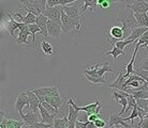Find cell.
Instances as JSON below:
<instances>
[{
	"label": "cell",
	"mask_w": 148,
	"mask_h": 128,
	"mask_svg": "<svg viewBox=\"0 0 148 128\" xmlns=\"http://www.w3.org/2000/svg\"><path fill=\"white\" fill-rule=\"evenodd\" d=\"M110 72V73L115 74V72L113 68L110 67L108 61H105L102 67H99V63H96L95 65L90 68V70H84L83 74L86 76V79L92 83L96 84H106V80H105V73Z\"/></svg>",
	"instance_id": "6da1fadb"
},
{
	"label": "cell",
	"mask_w": 148,
	"mask_h": 128,
	"mask_svg": "<svg viewBox=\"0 0 148 128\" xmlns=\"http://www.w3.org/2000/svg\"><path fill=\"white\" fill-rule=\"evenodd\" d=\"M116 22H118L121 25V28L123 30V41H126L131 35V32L135 28L140 27L136 22V19H135L134 12L131 9H129V7H126L123 10V12L119 15V17L117 18Z\"/></svg>",
	"instance_id": "7a4b0ae2"
},
{
	"label": "cell",
	"mask_w": 148,
	"mask_h": 128,
	"mask_svg": "<svg viewBox=\"0 0 148 128\" xmlns=\"http://www.w3.org/2000/svg\"><path fill=\"white\" fill-rule=\"evenodd\" d=\"M19 2L24 5V11L36 16L44 14L47 7V0H21Z\"/></svg>",
	"instance_id": "3957f363"
},
{
	"label": "cell",
	"mask_w": 148,
	"mask_h": 128,
	"mask_svg": "<svg viewBox=\"0 0 148 128\" xmlns=\"http://www.w3.org/2000/svg\"><path fill=\"white\" fill-rule=\"evenodd\" d=\"M68 104L72 106L74 109L76 110L77 112L79 111H84L87 115H91V114H100V110L102 108V100H101V97H97L96 98V102H93V104H90V105H87V106H84V107H78L75 102H73V99L72 97H69V102Z\"/></svg>",
	"instance_id": "277c9868"
},
{
	"label": "cell",
	"mask_w": 148,
	"mask_h": 128,
	"mask_svg": "<svg viewBox=\"0 0 148 128\" xmlns=\"http://www.w3.org/2000/svg\"><path fill=\"white\" fill-rule=\"evenodd\" d=\"M83 27H84V22H77L73 20L62 10V13H61V29H62L63 32L70 34L73 30H76L79 32L83 30Z\"/></svg>",
	"instance_id": "5b68a950"
},
{
	"label": "cell",
	"mask_w": 148,
	"mask_h": 128,
	"mask_svg": "<svg viewBox=\"0 0 148 128\" xmlns=\"http://www.w3.org/2000/svg\"><path fill=\"white\" fill-rule=\"evenodd\" d=\"M108 44H115L118 41H123V30L120 26H113L105 35Z\"/></svg>",
	"instance_id": "8992f818"
},
{
	"label": "cell",
	"mask_w": 148,
	"mask_h": 128,
	"mask_svg": "<svg viewBox=\"0 0 148 128\" xmlns=\"http://www.w3.org/2000/svg\"><path fill=\"white\" fill-rule=\"evenodd\" d=\"M3 14L7 15V17H8V22L4 24V28L8 30V32H9V34L12 37L13 40L17 41V37H15L14 31L16 29H19V27H21V24H22V22H18L17 20H15V18L13 17V15H12V11L4 12Z\"/></svg>",
	"instance_id": "52a82bcc"
},
{
	"label": "cell",
	"mask_w": 148,
	"mask_h": 128,
	"mask_svg": "<svg viewBox=\"0 0 148 128\" xmlns=\"http://www.w3.org/2000/svg\"><path fill=\"white\" fill-rule=\"evenodd\" d=\"M14 107L15 109L18 111L19 115H22L23 113V108L26 106H29V97H28V94H27L26 91H19L16 95V98L14 99Z\"/></svg>",
	"instance_id": "ba28073f"
},
{
	"label": "cell",
	"mask_w": 148,
	"mask_h": 128,
	"mask_svg": "<svg viewBox=\"0 0 148 128\" xmlns=\"http://www.w3.org/2000/svg\"><path fill=\"white\" fill-rule=\"evenodd\" d=\"M61 13H62V7H46V11L43 15L46 16L49 20L61 26Z\"/></svg>",
	"instance_id": "9c48e42d"
},
{
	"label": "cell",
	"mask_w": 148,
	"mask_h": 128,
	"mask_svg": "<svg viewBox=\"0 0 148 128\" xmlns=\"http://www.w3.org/2000/svg\"><path fill=\"white\" fill-rule=\"evenodd\" d=\"M34 94L41 97H51V96H60L59 94V88L58 87H43V88L34 89L31 90Z\"/></svg>",
	"instance_id": "30bf717a"
},
{
	"label": "cell",
	"mask_w": 148,
	"mask_h": 128,
	"mask_svg": "<svg viewBox=\"0 0 148 128\" xmlns=\"http://www.w3.org/2000/svg\"><path fill=\"white\" fill-rule=\"evenodd\" d=\"M5 111H2L0 114V128H23L25 126L23 121H17V120H12V119H5Z\"/></svg>",
	"instance_id": "8fae6325"
},
{
	"label": "cell",
	"mask_w": 148,
	"mask_h": 128,
	"mask_svg": "<svg viewBox=\"0 0 148 128\" xmlns=\"http://www.w3.org/2000/svg\"><path fill=\"white\" fill-rule=\"evenodd\" d=\"M21 120L24 122L25 126H27V127H31V126L42 122V119L39 116V114L37 112L30 111V110L27 111V114H22L21 115Z\"/></svg>",
	"instance_id": "7c38bea8"
},
{
	"label": "cell",
	"mask_w": 148,
	"mask_h": 128,
	"mask_svg": "<svg viewBox=\"0 0 148 128\" xmlns=\"http://www.w3.org/2000/svg\"><path fill=\"white\" fill-rule=\"evenodd\" d=\"M116 125H121L122 127H125V128H133V125L128 124V123L125 121V119H122L119 114L113 113L110 115V119H108V126H106V127L112 128L113 126H116Z\"/></svg>",
	"instance_id": "4fadbf2b"
},
{
	"label": "cell",
	"mask_w": 148,
	"mask_h": 128,
	"mask_svg": "<svg viewBox=\"0 0 148 128\" xmlns=\"http://www.w3.org/2000/svg\"><path fill=\"white\" fill-rule=\"evenodd\" d=\"M127 7L131 9L134 12V14L136 13H147L148 12V2L144 0H138V1H133L127 3Z\"/></svg>",
	"instance_id": "5bb4252c"
},
{
	"label": "cell",
	"mask_w": 148,
	"mask_h": 128,
	"mask_svg": "<svg viewBox=\"0 0 148 128\" xmlns=\"http://www.w3.org/2000/svg\"><path fill=\"white\" fill-rule=\"evenodd\" d=\"M26 92L28 94V97H29V106L27 107V109L30 110V111H34V112L39 111L40 100H39V97L37 96V94H34L31 90H26Z\"/></svg>",
	"instance_id": "9a60e30c"
},
{
	"label": "cell",
	"mask_w": 148,
	"mask_h": 128,
	"mask_svg": "<svg viewBox=\"0 0 148 128\" xmlns=\"http://www.w3.org/2000/svg\"><path fill=\"white\" fill-rule=\"evenodd\" d=\"M19 34L18 37H17V43L18 44H28V37L31 35V33L29 31V28H28V25H25V24H21V27H19Z\"/></svg>",
	"instance_id": "2e32d148"
},
{
	"label": "cell",
	"mask_w": 148,
	"mask_h": 128,
	"mask_svg": "<svg viewBox=\"0 0 148 128\" xmlns=\"http://www.w3.org/2000/svg\"><path fill=\"white\" fill-rule=\"evenodd\" d=\"M61 30H62L61 29V26L48 19L47 31H48V35H49V37H54V39H59L60 34H61Z\"/></svg>",
	"instance_id": "e0dca14e"
},
{
	"label": "cell",
	"mask_w": 148,
	"mask_h": 128,
	"mask_svg": "<svg viewBox=\"0 0 148 128\" xmlns=\"http://www.w3.org/2000/svg\"><path fill=\"white\" fill-rule=\"evenodd\" d=\"M39 112H40V114H41L42 123H44V124H48V125H53V124H54L56 114L49 113L47 110L44 109V107L41 105V102H40V106H39Z\"/></svg>",
	"instance_id": "ac0fdd59"
},
{
	"label": "cell",
	"mask_w": 148,
	"mask_h": 128,
	"mask_svg": "<svg viewBox=\"0 0 148 128\" xmlns=\"http://www.w3.org/2000/svg\"><path fill=\"white\" fill-rule=\"evenodd\" d=\"M13 17L15 19L18 18V20H17L18 22H22V24H25V25H28V26L36 24V19H37V16L31 14V13H27V15H25V16L21 15V13H15L13 15Z\"/></svg>",
	"instance_id": "d6986e66"
},
{
	"label": "cell",
	"mask_w": 148,
	"mask_h": 128,
	"mask_svg": "<svg viewBox=\"0 0 148 128\" xmlns=\"http://www.w3.org/2000/svg\"><path fill=\"white\" fill-rule=\"evenodd\" d=\"M47 22H48V18L43 14L40 15V16H37V19H36V24L39 26V28L42 31V35L44 37H46V39L49 37L47 31Z\"/></svg>",
	"instance_id": "ffe728a7"
},
{
	"label": "cell",
	"mask_w": 148,
	"mask_h": 128,
	"mask_svg": "<svg viewBox=\"0 0 148 128\" xmlns=\"http://www.w3.org/2000/svg\"><path fill=\"white\" fill-rule=\"evenodd\" d=\"M38 96V95H37ZM39 97V100H45V102H47L51 106H53L55 108L57 111L59 109L61 105H62V100H61V97L60 96H51V97H41V96H38Z\"/></svg>",
	"instance_id": "44dd1931"
},
{
	"label": "cell",
	"mask_w": 148,
	"mask_h": 128,
	"mask_svg": "<svg viewBox=\"0 0 148 128\" xmlns=\"http://www.w3.org/2000/svg\"><path fill=\"white\" fill-rule=\"evenodd\" d=\"M148 30V28H144V27H138V28H135V29L131 32V35H130L126 41H129L130 43H135L140 37L144 34L146 31Z\"/></svg>",
	"instance_id": "7402d4cb"
},
{
	"label": "cell",
	"mask_w": 148,
	"mask_h": 128,
	"mask_svg": "<svg viewBox=\"0 0 148 128\" xmlns=\"http://www.w3.org/2000/svg\"><path fill=\"white\" fill-rule=\"evenodd\" d=\"M138 49H140V46H138V45H135V49H134V51H133V55H132L131 61L129 62V64L123 65V68H126L127 70V73L125 74V78L129 77L131 74H134L133 64H134V61H135V57H136V54H137V51H138Z\"/></svg>",
	"instance_id": "603a6c76"
},
{
	"label": "cell",
	"mask_w": 148,
	"mask_h": 128,
	"mask_svg": "<svg viewBox=\"0 0 148 128\" xmlns=\"http://www.w3.org/2000/svg\"><path fill=\"white\" fill-rule=\"evenodd\" d=\"M40 48H41V51H42L46 57H51V56L53 55V52H54V47L48 43L47 41H45V40H43L40 43Z\"/></svg>",
	"instance_id": "cb8c5ba5"
},
{
	"label": "cell",
	"mask_w": 148,
	"mask_h": 128,
	"mask_svg": "<svg viewBox=\"0 0 148 128\" xmlns=\"http://www.w3.org/2000/svg\"><path fill=\"white\" fill-rule=\"evenodd\" d=\"M135 15V19H136L137 24L140 27H144L148 28V15L147 13H136Z\"/></svg>",
	"instance_id": "d4e9b609"
},
{
	"label": "cell",
	"mask_w": 148,
	"mask_h": 128,
	"mask_svg": "<svg viewBox=\"0 0 148 128\" xmlns=\"http://www.w3.org/2000/svg\"><path fill=\"white\" fill-rule=\"evenodd\" d=\"M97 7H98V1L97 0H92V1H87V0H85L84 1V5L81 7V12L82 13H85L87 9H89L90 11L92 12L96 10Z\"/></svg>",
	"instance_id": "484cf974"
},
{
	"label": "cell",
	"mask_w": 148,
	"mask_h": 128,
	"mask_svg": "<svg viewBox=\"0 0 148 128\" xmlns=\"http://www.w3.org/2000/svg\"><path fill=\"white\" fill-rule=\"evenodd\" d=\"M69 125V119L68 116H63L62 119H55L53 127L54 128H68Z\"/></svg>",
	"instance_id": "4316f807"
},
{
	"label": "cell",
	"mask_w": 148,
	"mask_h": 128,
	"mask_svg": "<svg viewBox=\"0 0 148 128\" xmlns=\"http://www.w3.org/2000/svg\"><path fill=\"white\" fill-rule=\"evenodd\" d=\"M69 106H70V105H69ZM78 115H79V112H77L72 106L69 107V115H68V119H69V122H70V123L75 124V123L77 122Z\"/></svg>",
	"instance_id": "83f0119b"
},
{
	"label": "cell",
	"mask_w": 148,
	"mask_h": 128,
	"mask_svg": "<svg viewBox=\"0 0 148 128\" xmlns=\"http://www.w3.org/2000/svg\"><path fill=\"white\" fill-rule=\"evenodd\" d=\"M108 55L113 56V58H114V59H117V57H118V56H120V55H122L123 57L126 56V55H125V51L121 50V49H119V48H117L116 46H115V47H113V49H112V50L106 51V52L104 54V57H106V56H108Z\"/></svg>",
	"instance_id": "f1b7e54d"
},
{
	"label": "cell",
	"mask_w": 148,
	"mask_h": 128,
	"mask_svg": "<svg viewBox=\"0 0 148 128\" xmlns=\"http://www.w3.org/2000/svg\"><path fill=\"white\" fill-rule=\"evenodd\" d=\"M28 28H29V31H30V33H31V35H32V43H36V34H37V33H41V34H42V31H41V29L39 28V26H38L37 24L29 25Z\"/></svg>",
	"instance_id": "f546056e"
},
{
	"label": "cell",
	"mask_w": 148,
	"mask_h": 128,
	"mask_svg": "<svg viewBox=\"0 0 148 128\" xmlns=\"http://www.w3.org/2000/svg\"><path fill=\"white\" fill-rule=\"evenodd\" d=\"M135 45H138V46H143L144 48H146L148 46V30L146 31V32L142 35L138 40L136 41V43H135Z\"/></svg>",
	"instance_id": "4dcf8cb0"
},
{
	"label": "cell",
	"mask_w": 148,
	"mask_h": 128,
	"mask_svg": "<svg viewBox=\"0 0 148 128\" xmlns=\"http://www.w3.org/2000/svg\"><path fill=\"white\" fill-rule=\"evenodd\" d=\"M40 102H41V105L44 107V109L47 110L49 113H52V114H58L59 113V111H57V110H56L53 106H51L47 102H45V100H40Z\"/></svg>",
	"instance_id": "1f68e13d"
},
{
	"label": "cell",
	"mask_w": 148,
	"mask_h": 128,
	"mask_svg": "<svg viewBox=\"0 0 148 128\" xmlns=\"http://www.w3.org/2000/svg\"><path fill=\"white\" fill-rule=\"evenodd\" d=\"M133 97L135 99H148V92L147 91H135L133 92Z\"/></svg>",
	"instance_id": "d6a6232c"
},
{
	"label": "cell",
	"mask_w": 148,
	"mask_h": 128,
	"mask_svg": "<svg viewBox=\"0 0 148 128\" xmlns=\"http://www.w3.org/2000/svg\"><path fill=\"white\" fill-rule=\"evenodd\" d=\"M134 74H135L136 76L143 78L145 81H147L148 82V72L147 70H140V68H136V70H134Z\"/></svg>",
	"instance_id": "836d02e7"
},
{
	"label": "cell",
	"mask_w": 148,
	"mask_h": 128,
	"mask_svg": "<svg viewBox=\"0 0 148 128\" xmlns=\"http://www.w3.org/2000/svg\"><path fill=\"white\" fill-rule=\"evenodd\" d=\"M127 99H128V107H130V108H135V107H137L136 99L134 98L132 94H129Z\"/></svg>",
	"instance_id": "e575fe53"
},
{
	"label": "cell",
	"mask_w": 148,
	"mask_h": 128,
	"mask_svg": "<svg viewBox=\"0 0 148 128\" xmlns=\"http://www.w3.org/2000/svg\"><path fill=\"white\" fill-rule=\"evenodd\" d=\"M138 116V112H137V107H135V108H133L132 109V112H131V114H130L129 117H125V121H131L133 122L134 119H136V117Z\"/></svg>",
	"instance_id": "d590c367"
},
{
	"label": "cell",
	"mask_w": 148,
	"mask_h": 128,
	"mask_svg": "<svg viewBox=\"0 0 148 128\" xmlns=\"http://www.w3.org/2000/svg\"><path fill=\"white\" fill-rule=\"evenodd\" d=\"M129 44H131L129 41H118V42H116V43H115V46H116L117 48H119V49L123 50V48Z\"/></svg>",
	"instance_id": "8d00e7d4"
},
{
	"label": "cell",
	"mask_w": 148,
	"mask_h": 128,
	"mask_svg": "<svg viewBox=\"0 0 148 128\" xmlns=\"http://www.w3.org/2000/svg\"><path fill=\"white\" fill-rule=\"evenodd\" d=\"M95 125H96L97 128H104L108 126V124L105 123V121L102 120V119H98V120L95 122Z\"/></svg>",
	"instance_id": "74e56055"
},
{
	"label": "cell",
	"mask_w": 148,
	"mask_h": 128,
	"mask_svg": "<svg viewBox=\"0 0 148 128\" xmlns=\"http://www.w3.org/2000/svg\"><path fill=\"white\" fill-rule=\"evenodd\" d=\"M137 128H148V115L145 117L143 121H140V123L136 125Z\"/></svg>",
	"instance_id": "f35d334b"
},
{
	"label": "cell",
	"mask_w": 148,
	"mask_h": 128,
	"mask_svg": "<svg viewBox=\"0 0 148 128\" xmlns=\"http://www.w3.org/2000/svg\"><path fill=\"white\" fill-rule=\"evenodd\" d=\"M51 127H53V125L44 124V123L40 122V123H38V124L34 125V126H31V127H29V128H51Z\"/></svg>",
	"instance_id": "ab89813d"
},
{
	"label": "cell",
	"mask_w": 148,
	"mask_h": 128,
	"mask_svg": "<svg viewBox=\"0 0 148 128\" xmlns=\"http://www.w3.org/2000/svg\"><path fill=\"white\" fill-rule=\"evenodd\" d=\"M98 119H100L98 114H91V115H88V121L89 122H93V123H95Z\"/></svg>",
	"instance_id": "60d3db41"
},
{
	"label": "cell",
	"mask_w": 148,
	"mask_h": 128,
	"mask_svg": "<svg viewBox=\"0 0 148 128\" xmlns=\"http://www.w3.org/2000/svg\"><path fill=\"white\" fill-rule=\"evenodd\" d=\"M137 68H140V70H147L148 72V58H147V60L145 61L143 64H142L140 67H137Z\"/></svg>",
	"instance_id": "b9f144b4"
},
{
	"label": "cell",
	"mask_w": 148,
	"mask_h": 128,
	"mask_svg": "<svg viewBox=\"0 0 148 128\" xmlns=\"http://www.w3.org/2000/svg\"><path fill=\"white\" fill-rule=\"evenodd\" d=\"M110 5H111V2H108L106 0H103V2H102V4H101L100 7H102V9H108Z\"/></svg>",
	"instance_id": "7bdbcfd3"
},
{
	"label": "cell",
	"mask_w": 148,
	"mask_h": 128,
	"mask_svg": "<svg viewBox=\"0 0 148 128\" xmlns=\"http://www.w3.org/2000/svg\"><path fill=\"white\" fill-rule=\"evenodd\" d=\"M112 128H125V127H122L121 125H116V126H113Z\"/></svg>",
	"instance_id": "ee69618b"
},
{
	"label": "cell",
	"mask_w": 148,
	"mask_h": 128,
	"mask_svg": "<svg viewBox=\"0 0 148 128\" xmlns=\"http://www.w3.org/2000/svg\"><path fill=\"white\" fill-rule=\"evenodd\" d=\"M23 128H29V127H27V126H23Z\"/></svg>",
	"instance_id": "f6af8a7d"
}]
</instances>
